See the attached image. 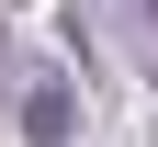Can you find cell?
Segmentation results:
<instances>
[{
    "label": "cell",
    "mask_w": 158,
    "mask_h": 147,
    "mask_svg": "<svg viewBox=\"0 0 158 147\" xmlns=\"http://www.w3.org/2000/svg\"><path fill=\"white\" fill-rule=\"evenodd\" d=\"M23 136L34 147H68L79 136V91H68V79H34V91H23Z\"/></svg>",
    "instance_id": "obj_1"
},
{
    "label": "cell",
    "mask_w": 158,
    "mask_h": 147,
    "mask_svg": "<svg viewBox=\"0 0 158 147\" xmlns=\"http://www.w3.org/2000/svg\"><path fill=\"white\" fill-rule=\"evenodd\" d=\"M147 34H158V0H147Z\"/></svg>",
    "instance_id": "obj_2"
}]
</instances>
